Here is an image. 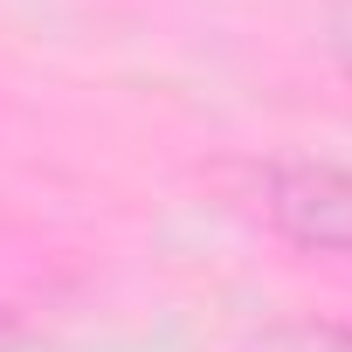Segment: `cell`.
<instances>
[{"label":"cell","instance_id":"obj_1","mask_svg":"<svg viewBox=\"0 0 352 352\" xmlns=\"http://www.w3.org/2000/svg\"><path fill=\"white\" fill-rule=\"evenodd\" d=\"M263 221L311 256L352 263V173L324 159H276L263 166Z\"/></svg>","mask_w":352,"mask_h":352},{"label":"cell","instance_id":"obj_2","mask_svg":"<svg viewBox=\"0 0 352 352\" xmlns=\"http://www.w3.org/2000/svg\"><path fill=\"white\" fill-rule=\"evenodd\" d=\"M242 352H352V324L290 318V324H263V331H249Z\"/></svg>","mask_w":352,"mask_h":352},{"label":"cell","instance_id":"obj_3","mask_svg":"<svg viewBox=\"0 0 352 352\" xmlns=\"http://www.w3.org/2000/svg\"><path fill=\"white\" fill-rule=\"evenodd\" d=\"M331 56H338V69L352 83V0H338V14H331Z\"/></svg>","mask_w":352,"mask_h":352}]
</instances>
